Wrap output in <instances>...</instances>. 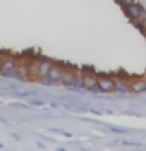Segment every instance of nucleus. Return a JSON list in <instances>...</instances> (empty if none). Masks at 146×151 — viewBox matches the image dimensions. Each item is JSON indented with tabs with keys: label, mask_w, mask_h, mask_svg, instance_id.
Wrapping results in <instances>:
<instances>
[{
	"label": "nucleus",
	"mask_w": 146,
	"mask_h": 151,
	"mask_svg": "<svg viewBox=\"0 0 146 151\" xmlns=\"http://www.w3.org/2000/svg\"><path fill=\"white\" fill-rule=\"evenodd\" d=\"M28 65H30V60H22L19 61L17 60V73H19V79L21 80H27L28 79Z\"/></svg>",
	"instance_id": "6e6552de"
},
{
	"label": "nucleus",
	"mask_w": 146,
	"mask_h": 151,
	"mask_svg": "<svg viewBox=\"0 0 146 151\" xmlns=\"http://www.w3.org/2000/svg\"><path fill=\"white\" fill-rule=\"evenodd\" d=\"M135 22L138 24V25H140V27H141V28H143V30H145V28H146V13H145V11L141 13V14H140V17L137 19Z\"/></svg>",
	"instance_id": "9b49d317"
},
{
	"label": "nucleus",
	"mask_w": 146,
	"mask_h": 151,
	"mask_svg": "<svg viewBox=\"0 0 146 151\" xmlns=\"http://www.w3.org/2000/svg\"><path fill=\"white\" fill-rule=\"evenodd\" d=\"M16 66H17V58L13 55H3V60H2V66H0V74L3 77H8L11 79V74L16 71Z\"/></svg>",
	"instance_id": "f257e3e1"
},
{
	"label": "nucleus",
	"mask_w": 146,
	"mask_h": 151,
	"mask_svg": "<svg viewBox=\"0 0 146 151\" xmlns=\"http://www.w3.org/2000/svg\"><path fill=\"white\" fill-rule=\"evenodd\" d=\"M54 65V61L49 60V58H42V60H38V69H36V80H41L47 77L49 71Z\"/></svg>",
	"instance_id": "f03ea898"
},
{
	"label": "nucleus",
	"mask_w": 146,
	"mask_h": 151,
	"mask_svg": "<svg viewBox=\"0 0 146 151\" xmlns=\"http://www.w3.org/2000/svg\"><path fill=\"white\" fill-rule=\"evenodd\" d=\"M124 11H126V14L132 19V21H137V19L140 17V14L143 13V8L138 5V2H137V3L129 5V6H124Z\"/></svg>",
	"instance_id": "423d86ee"
},
{
	"label": "nucleus",
	"mask_w": 146,
	"mask_h": 151,
	"mask_svg": "<svg viewBox=\"0 0 146 151\" xmlns=\"http://www.w3.org/2000/svg\"><path fill=\"white\" fill-rule=\"evenodd\" d=\"M2 60H3V55L0 54V66H2Z\"/></svg>",
	"instance_id": "ddd939ff"
},
{
	"label": "nucleus",
	"mask_w": 146,
	"mask_h": 151,
	"mask_svg": "<svg viewBox=\"0 0 146 151\" xmlns=\"http://www.w3.org/2000/svg\"><path fill=\"white\" fill-rule=\"evenodd\" d=\"M97 90H99V91H104V93L115 91V90H116L115 80L110 79V77H97Z\"/></svg>",
	"instance_id": "7ed1b4c3"
},
{
	"label": "nucleus",
	"mask_w": 146,
	"mask_h": 151,
	"mask_svg": "<svg viewBox=\"0 0 146 151\" xmlns=\"http://www.w3.org/2000/svg\"><path fill=\"white\" fill-rule=\"evenodd\" d=\"M118 3H120L121 6H129L132 3H137V0H118Z\"/></svg>",
	"instance_id": "f8f14e48"
},
{
	"label": "nucleus",
	"mask_w": 146,
	"mask_h": 151,
	"mask_svg": "<svg viewBox=\"0 0 146 151\" xmlns=\"http://www.w3.org/2000/svg\"><path fill=\"white\" fill-rule=\"evenodd\" d=\"M61 73H63V66L58 65V63H54L52 68L47 74V77L52 80V83H60V79H61Z\"/></svg>",
	"instance_id": "39448f33"
},
{
	"label": "nucleus",
	"mask_w": 146,
	"mask_h": 151,
	"mask_svg": "<svg viewBox=\"0 0 146 151\" xmlns=\"http://www.w3.org/2000/svg\"><path fill=\"white\" fill-rule=\"evenodd\" d=\"M130 88H132V91H135V93L145 91L146 90V80H135V82H132Z\"/></svg>",
	"instance_id": "9d476101"
},
{
	"label": "nucleus",
	"mask_w": 146,
	"mask_h": 151,
	"mask_svg": "<svg viewBox=\"0 0 146 151\" xmlns=\"http://www.w3.org/2000/svg\"><path fill=\"white\" fill-rule=\"evenodd\" d=\"M75 73L77 71L72 69V68H63V73H61V79H60V83L64 85V87H71L74 82V77H75Z\"/></svg>",
	"instance_id": "20e7f679"
},
{
	"label": "nucleus",
	"mask_w": 146,
	"mask_h": 151,
	"mask_svg": "<svg viewBox=\"0 0 146 151\" xmlns=\"http://www.w3.org/2000/svg\"><path fill=\"white\" fill-rule=\"evenodd\" d=\"M72 90H83V73H75V77H74V82H72Z\"/></svg>",
	"instance_id": "1a4fd4ad"
},
{
	"label": "nucleus",
	"mask_w": 146,
	"mask_h": 151,
	"mask_svg": "<svg viewBox=\"0 0 146 151\" xmlns=\"http://www.w3.org/2000/svg\"><path fill=\"white\" fill-rule=\"evenodd\" d=\"M97 88V76L83 73V90H96Z\"/></svg>",
	"instance_id": "0eeeda50"
},
{
	"label": "nucleus",
	"mask_w": 146,
	"mask_h": 151,
	"mask_svg": "<svg viewBox=\"0 0 146 151\" xmlns=\"http://www.w3.org/2000/svg\"><path fill=\"white\" fill-rule=\"evenodd\" d=\"M143 32H145V33H146V28H145V30H143Z\"/></svg>",
	"instance_id": "4468645a"
}]
</instances>
